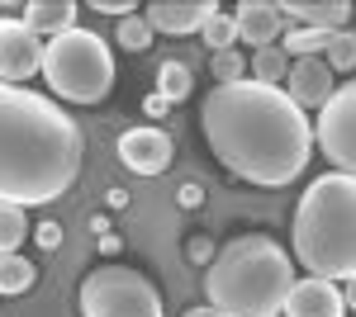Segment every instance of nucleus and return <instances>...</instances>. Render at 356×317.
Listing matches in <instances>:
<instances>
[{"mask_svg":"<svg viewBox=\"0 0 356 317\" xmlns=\"http://www.w3.org/2000/svg\"><path fill=\"white\" fill-rule=\"evenodd\" d=\"M200 128L228 175L261 189L300 180L314 152V123L304 109L280 85H261L252 76L238 85H214L200 109Z\"/></svg>","mask_w":356,"mask_h":317,"instance_id":"nucleus-1","label":"nucleus"},{"mask_svg":"<svg viewBox=\"0 0 356 317\" xmlns=\"http://www.w3.org/2000/svg\"><path fill=\"white\" fill-rule=\"evenodd\" d=\"M86 157V137L53 95L0 80V204H53Z\"/></svg>","mask_w":356,"mask_h":317,"instance_id":"nucleus-2","label":"nucleus"},{"mask_svg":"<svg viewBox=\"0 0 356 317\" xmlns=\"http://www.w3.org/2000/svg\"><path fill=\"white\" fill-rule=\"evenodd\" d=\"M290 289H295V265L266 232H243L219 246L204 275L209 308H219L223 317H280Z\"/></svg>","mask_w":356,"mask_h":317,"instance_id":"nucleus-3","label":"nucleus"},{"mask_svg":"<svg viewBox=\"0 0 356 317\" xmlns=\"http://www.w3.org/2000/svg\"><path fill=\"white\" fill-rule=\"evenodd\" d=\"M295 261L318 280H356V175L328 171L295 209Z\"/></svg>","mask_w":356,"mask_h":317,"instance_id":"nucleus-4","label":"nucleus"},{"mask_svg":"<svg viewBox=\"0 0 356 317\" xmlns=\"http://www.w3.org/2000/svg\"><path fill=\"white\" fill-rule=\"evenodd\" d=\"M43 80H48V90L62 95V100H72V105H95V100H105L114 85V57H110V43L100 38V33H90V28H72V33H62L53 38L48 48H43Z\"/></svg>","mask_w":356,"mask_h":317,"instance_id":"nucleus-5","label":"nucleus"},{"mask_svg":"<svg viewBox=\"0 0 356 317\" xmlns=\"http://www.w3.org/2000/svg\"><path fill=\"white\" fill-rule=\"evenodd\" d=\"M81 317H162L157 284L129 265H95L81 280Z\"/></svg>","mask_w":356,"mask_h":317,"instance_id":"nucleus-6","label":"nucleus"},{"mask_svg":"<svg viewBox=\"0 0 356 317\" xmlns=\"http://www.w3.org/2000/svg\"><path fill=\"white\" fill-rule=\"evenodd\" d=\"M318 152L332 161V171L356 175V80L332 90V100L318 109V128H314Z\"/></svg>","mask_w":356,"mask_h":317,"instance_id":"nucleus-7","label":"nucleus"},{"mask_svg":"<svg viewBox=\"0 0 356 317\" xmlns=\"http://www.w3.org/2000/svg\"><path fill=\"white\" fill-rule=\"evenodd\" d=\"M43 38L24 24V19H0V80L19 85V80L43 71Z\"/></svg>","mask_w":356,"mask_h":317,"instance_id":"nucleus-8","label":"nucleus"},{"mask_svg":"<svg viewBox=\"0 0 356 317\" xmlns=\"http://www.w3.org/2000/svg\"><path fill=\"white\" fill-rule=\"evenodd\" d=\"M171 157H176V147H171V132L166 128L143 123V128L119 132V161L134 175H162L166 166H171Z\"/></svg>","mask_w":356,"mask_h":317,"instance_id":"nucleus-9","label":"nucleus"},{"mask_svg":"<svg viewBox=\"0 0 356 317\" xmlns=\"http://www.w3.org/2000/svg\"><path fill=\"white\" fill-rule=\"evenodd\" d=\"M214 15H219L214 0H152V5L143 10V19L152 24V33H176V38L204 28Z\"/></svg>","mask_w":356,"mask_h":317,"instance_id":"nucleus-10","label":"nucleus"},{"mask_svg":"<svg viewBox=\"0 0 356 317\" xmlns=\"http://www.w3.org/2000/svg\"><path fill=\"white\" fill-rule=\"evenodd\" d=\"M347 303H342V289L332 280H295V289L285 293V317H342Z\"/></svg>","mask_w":356,"mask_h":317,"instance_id":"nucleus-11","label":"nucleus"},{"mask_svg":"<svg viewBox=\"0 0 356 317\" xmlns=\"http://www.w3.org/2000/svg\"><path fill=\"white\" fill-rule=\"evenodd\" d=\"M285 95L300 109H323L332 100V67L323 57H304L290 62V76H285Z\"/></svg>","mask_w":356,"mask_h":317,"instance_id":"nucleus-12","label":"nucleus"},{"mask_svg":"<svg viewBox=\"0 0 356 317\" xmlns=\"http://www.w3.org/2000/svg\"><path fill=\"white\" fill-rule=\"evenodd\" d=\"M233 19H238V38L252 43V48H275V38L285 28V15H280V5H271V0H243Z\"/></svg>","mask_w":356,"mask_h":317,"instance_id":"nucleus-13","label":"nucleus"},{"mask_svg":"<svg viewBox=\"0 0 356 317\" xmlns=\"http://www.w3.org/2000/svg\"><path fill=\"white\" fill-rule=\"evenodd\" d=\"M285 24L295 19V28H318V33H342L352 19V5L347 0H290L280 5Z\"/></svg>","mask_w":356,"mask_h":317,"instance_id":"nucleus-14","label":"nucleus"},{"mask_svg":"<svg viewBox=\"0 0 356 317\" xmlns=\"http://www.w3.org/2000/svg\"><path fill=\"white\" fill-rule=\"evenodd\" d=\"M24 24L38 33V38H62L76 28V5L72 0H29L24 5Z\"/></svg>","mask_w":356,"mask_h":317,"instance_id":"nucleus-15","label":"nucleus"},{"mask_svg":"<svg viewBox=\"0 0 356 317\" xmlns=\"http://www.w3.org/2000/svg\"><path fill=\"white\" fill-rule=\"evenodd\" d=\"M332 43V33H318V28H285V38H280V53L295 57V62H304V57H323Z\"/></svg>","mask_w":356,"mask_h":317,"instance_id":"nucleus-16","label":"nucleus"},{"mask_svg":"<svg viewBox=\"0 0 356 317\" xmlns=\"http://www.w3.org/2000/svg\"><path fill=\"white\" fill-rule=\"evenodd\" d=\"M191 85H195V76H191V67H186V62L166 57L162 67H157V90H162V100H166V105L186 100V95H191Z\"/></svg>","mask_w":356,"mask_h":317,"instance_id":"nucleus-17","label":"nucleus"},{"mask_svg":"<svg viewBox=\"0 0 356 317\" xmlns=\"http://www.w3.org/2000/svg\"><path fill=\"white\" fill-rule=\"evenodd\" d=\"M33 280H38V270L15 251V256H0V293H10V298H19V293L33 289Z\"/></svg>","mask_w":356,"mask_h":317,"instance_id":"nucleus-18","label":"nucleus"},{"mask_svg":"<svg viewBox=\"0 0 356 317\" xmlns=\"http://www.w3.org/2000/svg\"><path fill=\"white\" fill-rule=\"evenodd\" d=\"M29 218L19 204H0V256H15V246H24Z\"/></svg>","mask_w":356,"mask_h":317,"instance_id":"nucleus-19","label":"nucleus"},{"mask_svg":"<svg viewBox=\"0 0 356 317\" xmlns=\"http://www.w3.org/2000/svg\"><path fill=\"white\" fill-rule=\"evenodd\" d=\"M285 76H290V57L280 53V48H257V53H252V80L280 85Z\"/></svg>","mask_w":356,"mask_h":317,"instance_id":"nucleus-20","label":"nucleus"},{"mask_svg":"<svg viewBox=\"0 0 356 317\" xmlns=\"http://www.w3.org/2000/svg\"><path fill=\"white\" fill-rule=\"evenodd\" d=\"M200 33H204V43H209V48H214V53H228V48H233V43H238V19H233V15H214V19H209V24L200 28Z\"/></svg>","mask_w":356,"mask_h":317,"instance_id":"nucleus-21","label":"nucleus"},{"mask_svg":"<svg viewBox=\"0 0 356 317\" xmlns=\"http://www.w3.org/2000/svg\"><path fill=\"white\" fill-rule=\"evenodd\" d=\"M328 67L332 71H356V33L352 28H342V33H332V43H328Z\"/></svg>","mask_w":356,"mask_h":317,"instance_id":"nucleus-22","label":"nucleus"},{"mask_svg":"<svg viewBox=\"0 0 356 317\" xmlns=\"http://www.w3.org/2000/svg\"><path fill=\"white\" fill-rule=\"evenodd\" d=\"M114 38L129 48V53H143L147 43H152V24L143 19V15H129V19H119V28H114Z\"/></svg>","mask_w":356,"mask_h":317,"instance_id":"nucleus-23","label":"nucleus"},{"mask_svg":"<svg viewBox=\"0 0 356 317\" xmlns=\"http://www.w3.org/2000/svg\"><path fill=\"white\" fill-rule=\"evenodd\" d=\"M214 80L219 85H238V80H247V57L243 53H214Z\"/></svg>","mask_w":356,"mask_h":317,"instance_id":"nucleus-24","label":"nucleus"},{"mask_svg":"<svg viewBox=\"0 0 356 317\" xmlns=\"http://www.w3.org/2000/svg\"><path fill=\"white\" fill-rule=\"evenodd\" d=\"M90 10H100V15H119V19H129V15H134V0H90Z\"/></svg>","mask_w":356,"mask_h":317,"instance_id":"nucleus-25","label":"nucleus"},{"mask_svg":"<svg viewBox=\"0 0 356 317\" xmlns=\"http://www.w3.org/2000/svg\"><path fill=\"white\" fill-rule=\"evenodd\" d=\"M38 241H43L48 251H53L57 241H62V228H57V223H43V228H38Z\"/></svg>","mask_w":356,"mask_h":317,"instance_id":"nucleus-26","label":"nucleus"},{"mask_svg":"<svg viewBox=\"0 0 356 317\" xmlns=\"http://www.w3.org/2000/svg\"><path fill=\"white\" fill-rule=\"evenodd\" d=\"M342 303H347V308L356 313V280H347V289H342Z\"/></svg>","mask_w":356,"mask_h":317,"instance_id":"nucleus-27","label":"nucleus"},{"mask_svg":"<svg viewBox=\"0 0 356 317\" xmlns=\"http://www.w3.org/2000/svg\"><path fill=\"white\" fill-rule=\"evenodd\" d=\"M186 317H223V313H219V308H209V303H204V308H191Z\"/></svg>","mask_w":356,"mask_h":317,"instance_id":"nucleus-28","label":"nucleus"}]
</instances>
